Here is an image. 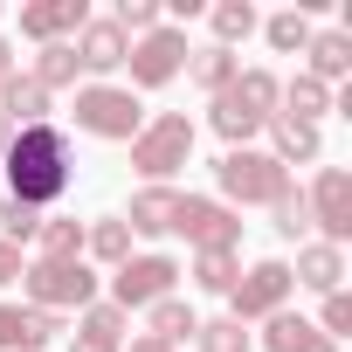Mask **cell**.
Wrapping results in <instances>:
<instances>
[{
	"label": "cell",
	"instance_id": "obj_1",
	"mask_svg": "<svg viewBox=\"0 0 352 352\" xmlns=\"http://www.w3.org/2000/svg\"><path fill=\"white\" fill-rule=\"evenodd\" d=\"M8 194L14 201H28V208H56L69 187H76V145H69V131L63 124H35V131H14V145H8Z\"/></svg>",
	"mask_w": 352,
	"mask_h": 352
},
{
	"label": "cell",
	"instance_id": "obj_2",
	"mask_svg": "<svg viewBox=\"0 0 352 352\" xmlns=\"http://www.w3.org/2000/svg\"><path fill=\"white\" fill-rule=\"evenodd\" d=\"M276 97H283V76L276 69H235V83L221 90V97H208V124L228 138V152L235 145H249L270 118H276Z\"/></svg>",
	"mask_w": 352,
	"mask_h": 352
},
{
	"label": "cell",
	"instance_id": "obj_3",
	"mask_svg": "<svg viewBox=\"0 0 352 352\" xmlns=\"http://www.w3.org/2000/svg\"><path fill=\"white\" fill-rule=\"evenodd\" d=\"M214 187H221V201L242 214V208H276L297 180L270 159V152H256V145H235V152H221L214 159Z\"/></svg>",
	"mask_w": 352,
	"mask_h": 352
},
{
	"label": "cell",
	"instance_id": "obj_4",
	"mask_svg": "<svg viewBox=\"0 0 352 352\" xmlns=\"http://www.w3.org/2000/svg\"><path fill=\"white\" fill-rule=\"evenodd\" d=\"M187 159H194V118H187V111H159V118H145V131L131 138V173H138L145 187H166Z\"/></svg>",
	"mask_w": 352,
	"mask_h": 352
},
{
	"label": "cell",
	"instance_id": "obj_5",
	"mask_svg": "<svg viewBox=\"0 0 352 352\" xmlns=\"http://www.w3.org/2000/svg\"><path fill=\"white\" fill-rule=\"evenodd\" d=\"M69 118H76V131L111 138V145H131V138L145 131V104H138L124 83H83L76 104H69Z\"/></svg>",
	"mask_w": 352,
	"mask_h": 352
},
{
	"label": "cell",
	"instance_id": "obj_6",
	"mask_svg": "<svg viewBox=\"0 0 352 352\" xmlns=\"http://www.w3.org/2000/svg\"><path fill=\"white\" fill-rule=\"evenodd\" d=\"M21 290H28V304L35 311H56V318H69V311H83V304H97V270L83 263V256H63V263H28L21 270Z\"/></svg>",
	"mask_w": 352,
	"mask_h": 352
},
{
	"label": "cell",
	"instance_id": "obj_7",
	"mask_svg": "<svg viewBox=\"0 0 352 352\" xmlns=\"http://www.w3.org/2000/svg\"><path fill=\"white\" fill-rule=\"evenodd\" d=\"M290 263L283 256H263V263H249L242 276H235V290H228V318L235 324H256V318H276L283 304H290Z\"/></svg>",
	"mask_w": 352,
	"mask_h": 352
},
{
	"label": "cell",
	"instance_id": "obj_8",
	"mask_svg": "<svg viewBox=\"0 0 352 352\" xmlns=\"http://www.w3.org/2000/svg\"><path fill=\"white\" fill-rule=\"evenodd\" d=\"M124 69H131V97H138V90H166L173 76L187 69V28H173V21H159L152 35H138V42H131Z\"/></svg>",
	"mask_w": 352,
	"mask_h": 352
},
{
	"label": "cell",
	"instance_id": "obj_9",
	"mask_svg": "<svg viewBox=\"0 0 352 352\" xmlns=\"http://www.w3.org/2000/svg\"><path fill=\"white\" fill-rule=\"evenodd\" d=\"M173 235H187L194 256L201 249H242V214L214 194H180V208H173Z\"/></svg>",
	"mask_w": 352,
	"mask_h": 352
},
{
	"label": "cell",
	"instance_id": "obj_10",
	"mask_svg": "<svg viewBox=\"0 0 352 352\" xmlns=\"http://www.w3.org/2000/svg\"><path fill=\"white\" fill-rule=\"evenodd\" d=\"M187 270L173 263V256H131V263H118L111 270V304L131 318V311H152L159 297H173V283H180Z\"/></svg>",
	"mask_w": 352,
	"mask_h": 352
},
{
	"label": "cell",
	"instance_id": "obj_11",
	"mask_svg": "<svg viewBox=\"0 0 352 352\" xmlns=\"http://www.w3.org/2000/svg\"><path fill=\"white\" fill-rule=\"evenodd\" d=\"M304 201H311L318 242L345 249V242H352V173H345V166H318V180L304 187Z\"/></svg>",
	"mask_w": 352,
	"mask_h": 352
},
{
	"label": "cell",
	"instance_id": "obj_12",
	"mask_svg": "<svg viewBox=\"0 0 352 352\" xmlns=\"http://www.w3.org/2000/svg\"><path fill=\"white\" fill-rule=\"evenodd\" d=\"M69 49H76V69H83L90 83H111V76L124 69V56H131V35H124L111 14H90V21L76 28Z\"/></svg>",
	"mask_w": 352,
	"mask_h": 352
},
{
	"label": "cell",
	"instance_id": "obj_13",
	"mask_svg": "<svg viewBox=\"0 0 352 352\" xmlns=\"http://www.w3.org/2000/svg\"><path fill=\"white\" fill-rule=\"evenodd\" d=\"M90 21V8H83V0H28V8H21V35L28 42H76V28Z\"/></svg>",
	"mask_w": 352,
	"mask_h": 352
},
{
	"label": "cell",
	"instance_id": "obj_14",
	"mask_svg": "<svg viewBox=\"0 0 352 352\" xmlns=\"http://www.w3.org/2000/svg\"><path fill=\"white\" fill-rule=\"evenodd\" d=\"M56 331H63V318H56V311H35V304H0V352H42Z\"/></svg>",
	"mask_w": 352,
	"mask_h": 352
},
{
	"label": "cell",
	"instance_id": "obj_15",
	"mask_svg": "<svg viewBox=\"0 0 352 352\" xmlns=\"http://www.w3.org/2000/svg\"><path fill=\"white\" fill-rule=\"evenodd\" d=\"M49 111H56V97H49V90H42V83H35L28 69H14L8 83H0V118H8L14 131H35V124H56Z\"/></svg>",
	"mask_w": 352,
	"mask_h": 352
},
{
	"label": "cell",
	"instance_id": "obj_16",
	"mask_svg": "<svg viewBox=\"0 0 352 352\" xmlns=\"http://www.w3.org/2000/svg\"><path fill=\"white\" fill-rule=\"evenodd\" d=\"M290 283H297V290H318V297L345 290V249H331V242H297Z\"/></svg>",
	"mask_w": 352,
	"mask_h": 352
},
{
	"label": "cell",
	"instance_id": "obj_17",
	"mask_svg": "<svg viewBox=\"0 0 352 352\" xmlns=\"http://www.w3.org/2000/svg\"><path fill=\"white\" fill-rule=\"evenodd\" d=\"M304 76H318L324 90L345 83V76H352V35H345V28H311V42H304Z\"/></svg>",
	"mask_w": 352,
	"mask_h": 352
},
{
	"label": "cell",
	"instance_id": "obj_18",
	"mask_svg": "<svg viewBox=\"0 0 352 352\" xmlns=\"http://www.w3.org/2000/svg\"><path fill=\"white\" fill-rule=\"evenodd\" d=\"M263 131H270V159H276L283 173H290V166H318V159H324V131H318V124H290V118H270Z\"/></svg>",
	"mask_w": 352,
	"mask_h": 352
},
{
	"label": "cell",
	"instance_id": "obj_19",
	"mask_svg": "<svg viewBox=\"0 0 352 352\" xmlns=\"http://www.w3.org/2000/svg\"><path fill=\"white\" fill-rule=\"evenodd\" d=\"M173 208H180V187H138L124 208V228L159 242V235H173Z\"/></svg>",
	"mask_w": 352,
	"mask_h": 352
},
{
	"label": "cell",
	"instance_id": "obj_20",
	"mask_svg": "<svg viewBox=\"0 0 352 352\" xmlns=\"http://www.w3.org/2000/svg\"><path fill=\"white\" fill-rule=\"evenodd\" d=\"M331 104H338V97H331L318 76H304V69H297V76L283 83V97H276V118H290V124H318Z\"/></svg>",
	"mask_w": 352,
	"mask_h": 352
},
{
	"label": "cell",
	"instance_id": "obj_21",
	"mask_svg": "<svg viewBox=\"0 0 352 352\" xmlns=\"http://www.w3.org/2000/svg\"><path fill=\"white\" fill-rule=\"evenodd\" d=\"M83 256L104 263V270L131 263V228H124V214H97V221H83Z\"/></svg>",
	"mask_w": 352,
	"mask_h": 352
},
{
	"label": "cell",
	"instance_id": "obj_22",
	"mask_svg": "<svg viewBox=\"0 0 352 352\" xmlns=\"http://www.w3.org/2000/svg\"><path fill=\"white\" fill-rule=\"evenodd\" d=\"M263 324H270V331H263L270 352H338V345H331L311 318H297V311H276V318H263Z\"/></svg>",
	"mask_w": 352,
	"mask_h": 352
},
{
	"label": "cell",
	"instance_id": "obj_23",
	"mask_svg": "<svg viewBox=\"0 0 352 352\" xmlns=\"http://www.w3.org/2000/svg\"><path fill=\"white\" fill-rule=\"evenodd\" d=\"M235 69H242L235 49H214V42H208V49H187V76H194L208 97H221V90L235 83Z\"/></svg>",
	"mask_w": 352,
	"mask_h": 352
},
{
	"label": "cell",
	"instance_id": "obj_24",
	"mask_svg": "<svg viewBox=\"0 0 352 352\" xmlns=\"http://www.w3.org/2000/svg\"><path fill=\"white\" fill-rule=\"evenodd\" d=\"M35 249H42V263L83 256V221H76V214H42V228H35Z\"/></svg>",
	"mask_w": 352,
	"mask_h": 352
},
{
	"label": "cell",
	"instance_id": "obj_25",
	"mask_svg": "<svg viewBox=\"0 0 352 352\" xmlns=\"http://www.w3.org/2000/svg\"><path fill=\"white\" fill-rule=\"evenodd\" d=\"M187 276H194L208 297H228V290H235V276H242V256H235V249H201Z\"/></svg>",
	"mask_w": 352,
	"mask_h": 352
},
{
	"label": "cell",
	"instance_id": "obj_26",
	"mask_svg": "<svg viewBox=\"0 0 352 352\" xmlns=\"http://www.w3.org/2000/svg\"><path fill=\"white\" fill-rule=\"evenodd\" d=\"M145 324H152L145 338H159V345H180V338H194V331H201V318H194L180 297H159V304L145 311Z\"/></svg>",
	"mask_w": 352,
	"mask_h": 352
},
{
	"label": "cell",
	"instance_id": "obj_27",
	"mask_svg": "<svg viewBox=\"0 0 352 352\" xmlns=\"http://www.w3.org/2000/svg\"><path fill=\"white\" fill-rule=\"evenodd\" d=\"M28 76L56 97V90H76V76H83V69H76V49H69V42H49V49L35 56V69H28Z\"/></svg>",
	"mask_w": 352,
	"mask_h": 352
},
{
	"label": "cell",
	"instance_id": "obj_28",
	"mask_svg": "<svg viewBox=\"0 0 352 352\" xmlns=\"http://www.w3.org/2000/svg\"><path fill=\"white\" fill-rule=\"evenodd\" d=\"M256 28L270 35L276 56H304V42H311V14H304V8H283V14H270V21H256Z\"/></svg>",
	"mask_w": 352,
	"mask_h": 352
},
{
	"label": "cell",
	"instance_id": "obj_29",
	"mask_svg": "<svg viewBox=\"0 0 352 352\" xmlns=\"http://www.w3.org/2000/svg\"><path fill=\"white\" fill-rule=\"evenodd\" d=\"M124 324L131 318L118 304H83L76 311V338H97V345H118V352H124Z\"/></svg>",
	"mask_w": 352,
	"mask_h": 352
},
{
	"label": "cell",
	"instance_id": "obj_30",
	"mask_svg": "<svg viewBox=\"0 0 352 352\" xmlns=\"http://www.w3.org/2000/svg\"><path fill=\"white\" fill-rule=\"evenodd\" d=\"M208 21H214V49H235V42L256 35V8L249 0H221V8H208Z\"/></svg>",
	"mask_w": 352,
	"mask_h": 352
},
{
	"label": "cell",
	"instance_id": "obj_31",
	"mask_svg": "<svg viewBox=\"0 0 352 352\" xmlns=\"http://www.w3.org/2000/svg\"><path fill=\"white\" fill-rule=\"evenodd\" d=\"M270 228H276L283 242H311V201H304V187H290V194L270 208Z\"/></svg>",
	"mask_w": 352,
	"mask_h": 352
},
{
	"label": "cell",
	"instance_id": "obj_32",
	"mask_svg": "<svg viewBox=\"0 0 352 352\" xmlns=\"http://www.w3.org/2000/svg\"><path fill=\"white\" fill-rule=\"evenodd\" d=\"M194 345H201V352H249L256 338H249V324H235V318H201Z\"/></svg>",
	"mask_w": 352,
	"mask_h": 352
},
{
	"label": "cell",
	"instance_id": "obj_33",
	"mask_svg": "<svg viewBox=\"0 0 352 352\" xmlns=\"http://www.w3.org/2000/svg\"><path fill=\"white\" fill-rule=\"evenodd\" d=\"M35 228H42V208H28V201H0V242L8 249H21V242H35Z\"/></svg>",
	"mask_w": 352,
	"mask_h": 352
},
{
	"label": "cell",
	"instance_id": "obj_34",
	"mask_svg": "<svg viewBox=\"0 0 352 352\" xmlns=\"http://www.w3.org/2000/svg\"><path fill=\"white\" fill-rule=\"evenodd\" d=\"M318 331H324L331 345H345V338H352V297H345V290H331V297L318 304Z\"/></svg>",
	"mask_w": 352,
	"mask_h": 352
},
{
	"label": "cell",
	"instance_id": "obj_35",
	"mask_svg": "<svg viewBox=\"0 0 352 352\" xmlns=\"http://www.w3.org/2000/svg\"><path fill=\"white\" fill-rule=\"evenodd\" d=\"M159 14H166L159 0H118V14H111V21H118V28L138 42V35H152V28H159Z\"/></svg>",
	"mask_w": 352,
	"mask_h": 352
},
{
	"label": "cell",
	"instance_id": "obj_36",
	"mask_svg": "<svg viewBox=\"0 0 352 352\" xmlns=\"http://www.w3.org/2000/svg\"><path fill=\"white\" fill-rule=\"evenodd\" d=\"M21 270H28V263H21V249H8V242H0V290H8Z\"/></svg>",
	"mask_w": 352,
	"mask_h": 352
},
{
	"label": "cell",
	"instance_id": "obj_37",
	"mask_svg": "<svg viewBox=\"0 0 352 352\" xmlns=\"http://www.w3.org/2000/svg\"><path fill=\"white\" fill-rule=\"evenodd\" d=\"M124 352H180V345H159V338H145V331H138V338H131Z\"/></svg>",
	"mask_w": 352,
	"mask_h": 352
},
{
	"label": "cell",
	"instance_id": "obj_38",
	"mask_svg": "<svg viewBox=\"0 0 352 352\" xmlns=\"http://www.w3.org/2000/svg\"><path fill=\"white\" fill-rule=\"evenodd\" d=\"M14 76V49H8V35H0V83Z\"/></svg>",
	"mask_w": 352,
	"mask_h": 352
},
{
	"label": "cell",
	"instance_id": "obj_39",
	"mask_svg": "<svg viewBox=\"0 0 352 352\" xmlns=\"http://www.w3.org/2000/svg\"><path fill=\"white\" fill-rule=\"evenodd\" d=\"M69 352H118V345H97V338H76Z\"/></svg>",
	"mask_w": 352,
	"mask_h": 352
},
{
	"label": "cell",
	"instance_id": "obj_40",
	"mask_svg": "<svg viewBox=\"0 0 352 352\" xmlns=\"http://www.w3.org/2000/svg\"><path fill=\"white\" fill-rule=\"evenodd\" d=\"M8 145H14V124H8V118H0V159H8Z\"/></svg>",
	"mask_w": 352,
	"mask_h": 352
},
{
	"label": "cell",
	"instance_id": "obj_41",
	"mask_svg": "<svg viewBox=\"0 0 352 352\" xmlns=\"http://www.w3.org/2000/svg\"><path fill=\"white\" fill-rule=\"evenodd\" d=\"M0 21H8V8H0Z\"/></svg>",
	"mask_w": 352,
	"mask_h": 352
}]
</instances>
